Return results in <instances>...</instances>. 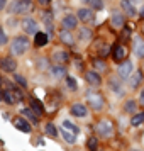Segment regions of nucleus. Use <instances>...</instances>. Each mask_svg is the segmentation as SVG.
<instances>
[{
  "label": "nucleus",
  "instance_id": "e433bc0d",
  "mask_svg": "<svg viewBox=\"0 0 144 151\" xmlns=\"http://www.w3.org/2000/svg\"><path fill=\"white\" fill-rule=\"evenodd\" d=\"M110 87H112V90H115V92H120V85H117V82L114 78L110 80Z\"/></svg>",
  "mask_w": 144,
  "mask_h": 151
},
{
  "label": "nucleus",
  "instance_id": "49530a36",
  "mask_svg": "<svg viewBox=\"0 0 144 151\" xmlns=\"http://www.w3.org/2000/svg\"><path fill=\"white\" fill-rule=\"evenodd\" d=\"M82 2H85V4H88V2H92V0H82Z\"/></svg>",
  "mask_w": 144,
  "mask_h": 151
},
{
  "label": "nucleus",
  "instance_id": "a19ab883",
  "mask_svg": "<svg viewBox=\"0 0 144 151\" xmlns=\"http://www.w3.org/2000/svg\"><path fill=\"white\" fill-rule=\"evenodd\" d=\"M5 4H7V0H0V10L5 9Z\"/></svg>",
  "mask_w": 144,
  "mask_h": 151
},
{
  "label": "nucleus",
  "instance_id": "c9c22d12",
  "mask_svg": "<svg viewBox=\"0 0 144 151\" xmlns=\"http://www.w3.org/2000/svg\"><path fill=\"white\" fill-rule=\"evenodd\" d=\"M5 42H7V36H5V32H4V29L0 27V46L5 44Z\"/></svg>",
  "mask_w": 144,
  "mask_h": 151
},
{
  "label": "nucleus",
  "instance_id": "4468645a",
  "mask_svg": "<svg viewBox=\"0 0 144 151\" xmlns=\"http://www.w3.org/2000/svg\"><path fill=\"white\" fill-rule=\"evenodd\" d=\"M15 66H17V63L12 60V58H2L0 60V68L4 70V71H14L15 70Z\"/></svg>",
  "mask_w": 144,
  "mask_h": 151
},
{
  "label": "nucleus",
  "instance_id": "7ed1b4c3",
  "mask_svg": "<svg viewBox=\"0 0 144 151\" xmlns=\"http://www.w3.org/2000/svg\"><path fill=\"white\" fill-rule=\"evenodd\" d=\"M4 100H5L9 105H14V104H17V102L22 100V93L19 92V90H15V88H9V90L4 92Z\"/></svg>",
  "mask_w": 144,
  "mask_h": 151
},
{
  "label": "nucleus",
  "instance_id": "39448f33",
  "mask_svg": "<svg viewBox=\"0 0 144 151\" xmlns=\"http://www.w3.org/2000/svg\"><path fill=\"white\" fill-rule=\"evenodd\" d=\"M117 71H119V76H120V78H129V76L134 73V65H132V61H129V60H124V61H120Z\"/></svg>",
  "mask_w": 144,
  "mask_h": 151
},
{
  "label": "nucleus",
  "instance_id": "72a5a7b5",
  "mask_svg": "<svg viewBox=\"0 0 144 151\" xmlns=\"http://www.w3.org/2000/svg\"><path fill=\"white\" fill-rule=\"evenodd\" d=\"M14 78H15V82L19 83L21 87H26V85H27V82H26V78H24V76H21V75H17V73H15Z\"/></svg>",
  "mask_w": 144,
  "mask_h": 151
},
{
  "label": "nucleus",
  "instance_id": "5701e85b",
  "mask_svg": "<svg viewBox=\"0 0 144 151\" xmlns=\"http://www.w3.org/2000/svg\"><path fill=\"white\" fill-rule=\"evenodd\" d=\"M61 136H63V139H64V141H66L68 144H73V143L76 141V139H75V137H76L75 132H71V131L64 129V127L61 129Z\"/></svg>",
  "mask_w": 144,
  "mask_h": 151
},
{
  "label": "nucleus",
  "instance_id": "ddd939ff",
  "mask_svg": "<svg viewBox=\"0 0 144 151\" xmlns=\"http://www.w3.org/2000/svg\"><path fill=\"white\" fill-rule=\"evenodd\" d=\"M132 51L137 58H144V41L141 37H134V46H132Z\"/></svg>",
  "mask_w": 144,
  "mask_h": 151
},
{
  "label": "nucleus",
  "instance_id": "2eb2a0df",
  "mask_svg": "<svg viewBox=\"0 0 144 151\" xmlns=\"http://www.w3.org/2000/svg\"><path fill=\"white\" fill-rule=\"evenodd\" d=\"M120 7H122V10L129 17H134L136 15V7H134V4L130 0H120Z\"/></svg>",
  "mask_w": 144,
  "mask_h": 151
},
{
  "label": "nucleus",
  "instance_id": "58836bf2",
  "mask_svg": "<svg viewBox=\"0 0 144 151\" xmlns=\"http://www.w3.org/2000/svg\"><path fill=\"white\" fill-rule=\"evenodd\" d=\"M37 4H41V5H44V7H46V5H49V4H51V0H37Z\"/></svg>",
  "mask_w": 144,
  "mask_h": 151
},
{
  "label": "nucleus",
  "instance_id": "bb28decb",
  "mask_svg": "<svg viewBox=\"0 0 144 151\" xmlns=\"http://www.w3.org/2000/svg\"><path fill=\"white\" fill-rule=\"evenodd\" d=\"M78 37H80L82 41H88V39H92V31H90L88 27L80 29V32H78Z\"/></svg>",
  "mask_w": 144,
  "mask_h": 151
},
{
  "label": "nucleus",
  "instance_id": "f704fd0d",
  "mask_svg": "<svg viewBox=\"0 0 144 151\" xmlns=\"http://www.w3.org/2000/svg\"><path fill=\"white\" fill-rule=\"evenodd\" d=\"M87 148H88V150H95V148H97V139H95V137H90V139H88Z\"/></svg>",
  "mask_w": 144,
  "mask_h": 151
},
{
  "label": "nucleus",
  "instance_id": "393cba45",
  "mask_svg": "<svg viewBox=\"0 0 144 151\" xmlns=\"http://www.w3.org/2000/svg\"><path fill=\"white\" fill-rule=\"evenodd\" d=\"M22 112H24V117H27L29 121H32V122H37L39 116H37V114L34 112V109H32V107H31V109H24Z\"/></svg>",
  "mask_w": 144,
  "mask_h": 151
},
{
  "label": "nucleus",
  "instance_id": "4c0bfd02",
  "mask_svg": "<svg viewBox=\"0 0 144 151\" xmlns=\"http://www.w3.org/2000/svg\"><path fill=\"white\" fill-rule=\"evenodd\" d=\"M139 104L144 107V88L141 90V95H139Z\"/></svg>",
  "mask_w": 144,
  "mask_h": 151
},
{
  "label": "nucleus",
  "instance_id": "a878e982",
  "mask_svg": "<svg viewBox=\"0 0 144 151\" xmlns=\"http://www.w3.org/2000/svg\"><path fill=\"white\" fill-rule=\"evenodd\" d=\"M51 73H53L56 78H63V76H64V68L58 63V65H54V66H51Z\"/></svg>",
  "mask_w": 144,
  "mask_h": 151
},
{
  "label": "nucleus",
  "instance_id": "6e6552de",
  "mask_svg": "<svg viewBox=\"0 0 144 151\" xmlns=\"http://www.w3.org/2000/svg\"><path fill=\"white\" fill-rule=\"evenodd\" d=\"M95 127H97V132L103 137H109L112 134V124H110V121H100Z\"/></svg>",
  "mask_w": 144,
  "mask_h": 151
},
{
  "label": "nucleus",
  "instance_id": "0eeeda50",
  "mask_svg": "<svg viewBox=\"0 0 144 151\" xmlns=\"http://www.w3.org/2000/svg\"><path fill=\"white\" fill-rule=\"evenodd\" d=\"M112 56H114V60H115L117 63L124 61V60L127 58V48H125L124 44H115L114 49H112Z\"/></svg>",
  "mask_w": 144,
  "mask_h": 151
},
{
  "label": "nucleus",
  "instance_id": "4be33fe9",
  "mask_svg": "<svg viewBox=\"0 0 144 151\" xmlns=\"http://www.w3.org/2000/svg\"><path fill=\"white\" fill-rule=\"evenodd\" d=\"M31 107L34 109V112L37 114V116L41 117L42 114H44V105L41 104V100H36V99H31Z\"/></svg>",
  "mask_w": 144,
  "mask_h": 151
},
{
  "label": "nucleus",
  "instance_id": "20e7f679",
  "mask_svg": "<svg viewBox=\"0 0 144 151\" xmlns=\"http://www.w3.org/2000/svg\"><path fill=\"white\" fill-rule=\"evenodd\" d=\"M87 99H88L90 107L93 110H102L103 109V97L100 95V93H92V92H88V93H87Z\"/></svg>",
  "mask_w": 144,
  "mask_h": 151
},
{
  "label": "nucleus",
  "instance_id": "c756f323",
  "mask_svg": "<svg viewBox=\"0 0 144 151\" xmlns=\"http://www.w3.org/2000/svg\"><path fill=\"white\" fill-rule=\"evenodd\" d=\"M136 110V102L134 100H127L125 102V105H124V112H129V114H132Z\"/></svg>",
  "mask_w": 144,
  "mask_h": 151
},
{
  "label": "nucleus",
  "instance_id": "f03ea898",
  "mask_svg": "<svg viewBox=\"0 0 144 151\" xmlns=\"http://www.w3.org/2000/svg\"><path fill=\"white\" fill-rule=\"evenodd\" d=\"M10 48H12V53H14V55H24V53L29 49L27 37H24V36H17V37H14L12 42H10Z\"/></svg>",
  "mask_w": 144,
  "mask_h": 151
},
{
  "label": "nucleus",
  "instance_id": "473e14b6",
  "mask_svg": "<svg viewBox=\"0 0 144 151\" xmlns=\"http://www.w3.org/2000/svg\"><path fill=\"white\" fill-rule=\"evenodd\" d=\"M92 7L95 10H102L103 9V0H92Z\"/></svg>",
  "mask_w": 144,
  "mask_h": 151
},
{
  "label": "nucleus",
  "instance_id": "a18cd8bd",
  "mask_svg": "<svg viewBox=\"0 0 144 151\" xmlns=\"http://www.w3.org/2000/svg\"><path fill=\"white\" fill-rule=\"evenodd\" d=\"M141 31H143V34H144V22L141 24Z\"/></svg>",
  "mask_w": 144,
  "mask_h": 151
},
{
  "label": "nucleus",
  "instance_id": "dca6fc26",
  "mask_svg": "<svg viewBox=\"0 0 144 151\" xmlns=\"http://www.w3.org/2000/svg\"><path fill=\"white\" fill-rule=\"evenodd\" d=\"M61 24H63V27H64V29H75L76 24H78L76 15H71V14L64 15V17H63V21H61Z\"/></svg>",
  "mask_w": 144,
  "mask_h": 151
},
{
  "label": "nucleus",
  "instance_id": "9b49d317",
  "mask_svg": "<svg viewBox=\"0 0 144 151\" xmlns=\"http://www.w3.org/2000/svg\"><path fill=\"white\" fill-rule=\"evenodd\" d=\"M85 78H87V82L90 83V85H93V87H98L100 83H102V78H100V75L95 71H85Z\"/></svg>",
  "mask_w": 144,
  "mask_h": 151
},
{
  "label": "nucleus",
  "instance_id": "de8ad7c7",
  "mask_svg": "<svg viewBox=\"0 0 144 151\" xmlns=\"http://www.w3.org/2000/svg\"><path fill=\"white\" fill-rule=\"evenodd\" d=\"M0 83H2V80H0Z\"/></svg>",
  "mask_w": 144,
  "mask_h": 151
},
{
  "label": "nucleus",
  "instance_id": "2f4dec72",
  "mask_svg": "<svg viewBox=\"0 0 144 151\" xmlns=\"http://www.w3.org/2000/svg\"><path fill=\"white\" fill-rule=\"evenodd\" d=\"M66 83H68L69 90H76V80L73 78V76H68V78H66Z\"/></svg>",
  "mask_w": 144,
  "mask_h": 151
},
{
  "label": "nucleus",
  "instance_id": "37998d69",
  "mask_svg": "<svg viewBox=\"0 0 144 151\" xmlns=\"http://www.w3.org/2000/svg\"><path fill=\"white\" fill-rule=\"evenodd\" d=\"M4 100V92H0V102Z\"/></svg>",
  "mask_w": 144,
  "mask_h": 151
},
{
  "label": "nucleus",
  "instance_id": "aec40b11",
  "mask_svg": "<svg viewBox=\"0 0 144 151\" xmlns=\"http://www.w3.org/2000/svg\"><path fill=\"white\" fill-rule=\"evenodd\" d=\"M59 39H61L66 46H73L75 44V39H73V36H71V32L68 31H61V34H59Z\"/></svg>",
  "mask_w": 144,
  "mask_h": 151
},
{
  "label": "nucleus",
  "instance_id": "f257e3e1",
  "mask_svg": "<svg viewBox=\"0 0 144 151\" xmlns=\"http://www.w3.org/2000/svg\"><path fill=\"white\" fill-rule=\"evenodd\" d=\"M12 14H29L32 10V2L31 0H14L10 2V9Z\"/></svg>",
  "mask_w": 144,
  "mask_h": 151
},
{
  "label": "nucleus",
  "instance_id": "412c9836",
  "mask_svg": "<svg viewBox=\"0 0 144 151\" xmlns=\"http://www.w3.org/2000/svg\"><path fill=\"white\" fill-rule=\"evenodd\" d=\"M141 80H143V73H141V71H134L132 76H130V82H129L130 88H137V87L141 85Z\"/></svg>",
  "mask_w": 144,
  "mask_h": 151
},
{
  "label": "nucleus",
  "instance_id": "b1692460",
  "mask_svg": "<svg viewBox=\"0 0 144 151\" xmlns=\"http://www.w3.org/2000/svg\"><path fill=\"white\" fill-rule=\"evenodd\" d=\"M92 65H93V68H95L97 71H105V70H107V63L102 60V56H100V58H95V60L92 61Z\"/></svg>",
  "mask_w": 144,
  "mask_h": 151
},
{
  "label": "nucleus",
  "instance_id": "9d476101",
  "mask_svg": "<svg viewBox=\"0 0 144 151\" xmlns=\"http://www.w3.org/2000/svg\"><path fill=\"white\" fill-rule=\"evenodd\" d=\"M110 24H112L114 29H120V27H124L125 19H124L122 14H119L117 10H114V12H112V17H110Z\"/></svg>",
  "mask_w": 144,
  "mask_h": 151
},
{
  "label": "nucleus",
  "instance_id": "c03bdc74",
  "mask_svg": "<svg viewBox=\"0 0 144 151\" xmlns=\"http://www.w3.org/2000/svg\"><path fill=\"white\" fill-rule=\"evenodd\" d=\"M141 17H143V19H144V7L141 9Z\"/></svg>",
  "mask_w": 144,
  "mask_h": 151
},
{
  "label": "nucleus",
  "instance_id": "79ce46f5",
  "mask_svg": "<svg viewBox=\"0 0 144 151\" xmlns=\"http://www.w3.org/2000/svg\"><path fill=\"white\" fill-rule=\"evenodd\" d=\"M132 4H143V0H130Z\"/></svg>",
  "mask_w": 144,
  "mask_h": 151
},
{
  "label": "nucleus",
  "instance_id": "6ab92c4d",
  "mask_svg": "<svg viewBox=\"0 0 144 151\" xmlns=\"http://www.w3.org/2000/svg\"><path fill=\"white\" fill-rule=\"evenodd\" d=\"M53 60H54L56 63L63 65V63L68 61V53H66V51H61V49H56L54 53H53Z\"/></svg>",
  "mask_w": 144,
  "mask_h": 151
},
{
  "label": "nucleus",
  "instance_id": "f3484780",
  "mask_svg": "<svg viewBox=\"0 0 144 151\" xmlns=\"http://www.w3.org/2000/svg\"><path fill=\"white\" fill-rule=\"evenodd\" d=\"M76 17L82 22H90V21H93V12H92L90 9H80Z\"/></svg>",
  "mask_w": 144,
  "mask_h": 151
},
{
  "label": "nucleus",
  "instance_id": "c85d7f7f",
  "mask_svg": "<svg viewBox=\"0 0 144 151\" xmlns=\"http://www.w3.org/2000/svg\"><path fill=\"white\" fill-rule=\"evenodd\" d=\"M63 127H64V129H68V131H71V132H75V134H78V132H80L78 126H75L71 121H64V122H63Z\"/></svg>",
  "mask_w": 144,
  "mask_h": 151
},
{
  "label": "nucleus",
  "instance_id": "ea45409f",
  "mask_svg": "<svg viewBox=\"0 0 144 151\" xmlns=\"http://www.w3.org/2000/svg\"><path fill=\"white\" fill-rule=\"evenodd\" d=\"M122 31H124V32H122V37H129V27H124Z\"/></svg>",
  "mask_w": 144,
  "mask_h": 151
},
{
  "label": "nucleus",
  "instance_id": "423d86ee",
  "mask_svg": "<svg viewBox=\"0 0 144 151\" xmlns=\"http://www.w3.org/2000/svg\"><path fill=\"white\" fill-rule=\"evenodd\" d=\"M12 124L15 126V129H17V131L26 132V134H29V132L32 131L31 124H29L27 119H24V117H14V119H12Z\"/></svg>",
  "mask_w": 144,
  "mask_h": 151
},
{
  "label": "nucleus",
  "instance_id": "f8f14e48",
  "mask_svg": "<svg viewBox=\"0 0 144 151\" xmlns=\"http://www.w3.org/2000/svg\"><path fill=\"white\" fill-rule=\"evenodd\" d=\"M71 114H73V116H76V117H87V114H88V110H87V107H85V105H83V104H73V105H71Z\"/></svg>",
  "mask_w": 144,
  "mask_h": 151
},
{
  "label": "nucleus",
  "instance_id": "cd10ccee",
  "mask_svg": "<svg viewBox=\"0 0 144 151\" xmlns=\"http://www.w3.org/2000/svg\"><path fill=\"white\" fill-rule=\"evenodd\" d=\"M144 122V112H139V114H134L132 119H130V124L132 126H141Z\"/></svg>",
  "mask_w": 144,
  "mask_h": 151
},
{
  "label": "nucleus",
  "instance_id": "a211bd4d",
  "mask_svg": "<svg viewBox=\"0 0 144 151\" xmlns=\"http://www.w3.org/2000/svg\"><path fill=\"white\" fill-rule=\"evenodd\" d=\"M34 44L36 48H44L48 44V34L44 32H36L34 34Z\"/></svg>",
  "mask_w": 144,
  "mask_h": 151
},
{
  "label": "nucleus",
  "instance_id": "1a4fd4ad",
  "mask_svg": "<svg viewBox=\"0 0 144 151\" xmlns=\"http://www.w3.org/2000/svg\"><path fill=\"white\" fill-rule=\"evenodd\" d=\"M22 29H24V32H26V34H32V36H34L36 32H37V22H36L34 19L27 17V19H24V21H22Z\"/></svg>",
  "mask_w": 144,
  "mask_h": 151
},
{
  "label": "nucleus",
  "instance_id": "7c9ffc66",
  "mask_svg": "<svg viewBox=\"0 0 144 151\" xmlns=\"http://www.w3.org/2000/svg\"><path fill=\"white\" fill-rule=\"evenodd\" d=\"M46 132H48L49 136H58V131H56V127H54V124H51V122H48L46 124Z\"/></svg>",
  "mask_w": 144,
  "mask_h": 151
}]
</instances>
